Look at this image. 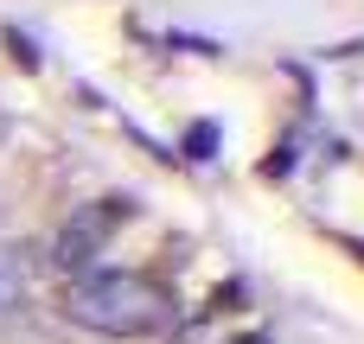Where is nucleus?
<instances>
[{
	"instance_id": "f257e3e1",
	"label": "nucleus",
	"mask_w": 364,
	"mask_h": 344,
	"mask_svg": "<svg viewBox=\"0 0 364 344\" xmlns=\"http://www.w3.org/2000/svg\"><path fill=\"white\" fill-rule=\"evenodd\" d=\"M173 313H179L173 294L134 268H96L64 287V319L83 332H102V338H154L173 326Z\"/></svg>"
},
{
	"instance_id": "f03ea898",
	"label": "nucleus",
	"mask_w": 364,
	"mask_h": 344,
	"mask_svg": "<svg viewBox=\"0 0 364 344\" xmlns=\"http://www.w3.org/2000/svg\"><path fill=\"white\" fill-rule=\"evenodd\" d=\"M115 217H128V204L115 211V204H102V211H83L64 236H58V268L77 281V274H96V255H102V243H109V230H115Z\"/></svg>"
},
{
	"instance_id": "7ed1b4c3",
	"label": "nucleus",
	"mask_w": 364,
	"mask_h": 344,
	"mask_svg": "<svg viewBox=\"0 0 364 344\" xmlns=\"http://www.w3.org/2000/svg\"><path fill=\"white\" fill-rule=\"evenodd\" d=\"M243 344H256V338H243Z\"/></svg>"
}]
</instances>
